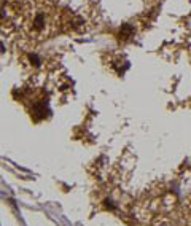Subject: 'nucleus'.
Wrapping results in <instances>:
<instances>
[{"instance_id":"f257e3e1","label":"nucleus","mask_w":191,"mask_h":226,"mask_svg":"<svg viewBox=\"0 0 191 226\" xmlns=\"http://www.w3.org/2000/svg\"><path fill=\"white\" fill-rule=\"evenodd\" d=\"M41 23H43V16L38 15V16H37V19H35V27H37V29H40V27H41Z\"/></svg>"}]
</instances>
